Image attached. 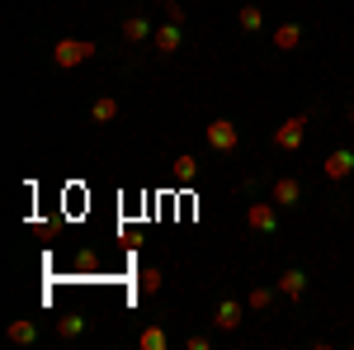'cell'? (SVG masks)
<instances>
[{"label": "cell", "instance_id": "obj_17", "mask_svg": "<svg viewBox=\"0 0 354 350\" xmlns=\"http://www.w3.org/2000/svg\"><path fill=\"white\" fill-rule=\"evenodd\" d=\"M175 180H180V185H194V180H198V161H194V157H180V161H175Z\"/></svg>", "mask_w": 354, "mask_h": 350}, {"label": "cell", "instance_id": "obj_13", "mask_svg": "<svg viewBox=\"0 0 354 350\" xmlns=\"http://www.w3.org/2000/svg\"><path fill=\"white\" fill-rule=\"evenodd\" d=\"M90 119H95V123H113V119H118V100H113V95H100V100L90 105Z\"/></svg>", "mask_w": 354, "mask_h": 350}, {"label": "cell", "instance_id": "obj_5", "mask_svg": "<svg viewBox=\"0 0 354 350\" xmlns=\"http://www.w3.org/2000/svg\"><path fill=\"white\" fill-rule=\"evenodd\" d=\"M322 170H326V180H350V175H354V152H350V147L330 152L326 161H322Z\"/></svg>", "mask_w": 354, "mask_h": 350}, {"label": "cell", "instance_id": "obj_4", "mask_svg": "<svg viewBox=\"0 0 354 350\" xmlns=\"http://www.w3.org/2000/svg\"><path fill=\"white\" fill-rule=\"evenodd\" d=\"M245 222H250V232H274L279 227V204H250L245 209Z\"/></svg>", "mask_w": 354, "mask_h": 350}, {"label": "cell", "instance_id": "obj_3", "mask_svg": "<svg viewBox=\"0 0 354 350\" xmlns=\"http://www.w3.org/2000/svg\"><path fill=\"white\" fill-rule=\"evenodd\" d=\"M302 137H307V114H293L288 123L274 128V147H279V152H298Z\"/></svg>", "mask_w": 354, "mask_h": 350}, {"label": "cell", "instance_id": "obj_6", "mask_svg": "<svg viewBox=\"0 0 354 350\" xmlns=\"http://www.w3.org/2000/svg\"><path fill=\"white\" fill-rule=\"evenodd\" d=\"M270 194H274V204H279V209H298V204H302V185L293 180V175H279Z\"/></svg>", "mask_w": 354, "mask_h": 350}, {"label": "cell", "instance_id": "obj_18", "mask_svg": "<svg viewBox=\"0 0 354 350\" xmlns=\"http://www.w3.org/2000/svg\"><path fill=\"white\" fill-rule=\"evenodd\" d=\"M142 346L147 350H165V331L161 326H142Z\"/></svg>", "mask_w": 354, "mask_h": 350}, {"label": "cell", "instance_id": "obj_7", "mask_svg": "<svg viewBox=\"0 0 354 350\" xmlns=\"http://www.w3.org/2000/svg\"><path fill=\"white\" fill-rule=\"evenodd\" d=\"M241 313H245V303H236V298H222V303H218V313H213L218 331H236V326L245 322Z\"/></svg>", "mask_w": 354, "mask_h": 350}, {"label": "cell", "instance_id": "obj_9", "mask_svg": "<svg viewBox=\"0 0 354 350\" xmlns=\"http://www.w3.org/2000/svg\"><path fill=\"white\" fill-rule=\"evenodd\" d=\"M274 289H279V294H283V298H293V303H298V298L307 294V274H302V270H283Z\"/></svg>", "mask_w": 354, "mask_h": 350}, {"label": "cell", "instance_id": "obj_14", "mask_svg": "<svg viewBox=\"0 0 354 350\" xmlns=\"http://www.w3.org/2000/svg\"><path fill=\"white\" fill-rule=\"evenodd\" d=\"M274 294H279V289H250V294H245V313H270Z\"/></svg>", "mask_w": 354, "mask_h": 350}, {"label": "cell", "instance_id": "obj_8", "mask_svg": "<svg viewBox=\"0 0 354 350\" xmlns=\"http://www.w3.org/2000/svg\"><path fill=\"white\" fill-rule=\"evenodd\" d=\"M274 48H279V53H298V48H302V24H293V19L279 24V28H274Z\"/></svg>", "mask_w": 354, "mask_h": 350}, {"label": "cell", "instance_id": "obj_19", "mask_svg": "<svg viewBox=\"0 0 354 350\" xmlns=\"http://www.w3.org/2000/svg\"><path fill=\"white\" fill-rule=\"evenodd\" d=\"M57 331H62V336H81V331H85V317H62V322H57Z\"/></svg>", "mask_w": 354, "mask_h": 350}, {"label": "cell", "instance_id": "obj_11", "mask_svg": "<svg viewBox=\"0 0 354 350\" xmlns=\"http://www.w3.org/2000/svg\"><path fill=\"white\" fill-rule=\"evenodd\" d=\"M236 24H241L245 33H255V28H265V10H260V5L250 0V5H241V10H236Z\"/></svg>", "mask_w": 354, "mask_h": 350}, {"label": "cell", "instance_id": "obj_2", "mask_svg": "<svg viewBox=\"0 0 354 350\" xmlns=\"http://www.w3.org/2000/svg\"><path fill=\"white\" fill-rule=\"evenodd\" d=\"M203 137H208L213 152H236V147H241V128H236L232 119H213V123L203 128Z\"/></svg>", "mask_w": 354, "mask_h": 350}, {"label": "cell", "instance_id": "obj_20", "mask_svg": "<svg viewBox=\"0 0 354 350\" xmlns=\"http://www.w3.org/2000/svg\"><path fill=\"white\" fill-rule=\"evenodd\" d=\"M350 128H354V105H350Z\"/></svg>", "mask_w": 354, "mask_h": 350}, {"label": "cell", "instance_id": "obj_15", "mask_svg": "<svg viewBox=\"0 0 354 350\" xmlns=\"http://www.w3.org/2000/svg\"><path fill=\"white\" fill-rule=\"evenodd\" d=\"M161 284H165V274L156 265H147L142 274H137V289H142V294H161Z\"/></svg>", "mask_w": 354, "mask_h": 350}, {"label": "cell", "instance_id": "obj_16", "mask_svg": "<svg viewBox=\"0 0 354 350\" xmlns=\"http://www.w3.org/2000/svg\"><path fill=\"white\" fill-rule=\"evenodd\" d=\"M33 336H38V326L28 322V317H15V322H10V341H19V346H28Z\"/></svg>", "mask_w": 354, "mask_h": 350}, {"label": "cell", "instance_id": "obj_10", "mask_svg": "<svg viewBox=\"0 0 354 350\" xmlns=\"http://www.w3.org/2000/svg\"><path fill=\"white\" fill-rule=\"evenodd\" d=\"M180 43H185V24H180V19H170V24L161 28V33H156V53H175V48H180Z\"/></svg>", "mask_w": 354, "mask_h": 350}, {"label": "cell", "instance_id": "obj_12", "mask_svg": "<svg viewBox=\"0 0 354 350\" xmlns=\"http://www.w3.org/2000/svg\"><path fill=\"white\" fill-rule=\"evenodd\" d=\"M123 38H128V43H147V38H151V24H147L142 15H128V19H123Z\"/></svg>", "mask_w": 354, "mask_h": 350}, {"label": "cell", "instance_id": "obj_1", "mask_svg": "<svg viewBox=\"0 0 354 350\" xmlns=\"http://www.w3.org/2000/svg\"><path fill=\"white\" fill-rule=\"evenodd\" d=\"M95 53H100V48H95L90 38H62V43L53 48V62L62 67V71H71V67H85Z\"/></svg>", "mask_w": 354, "mask_h": 350}]
</instances>
